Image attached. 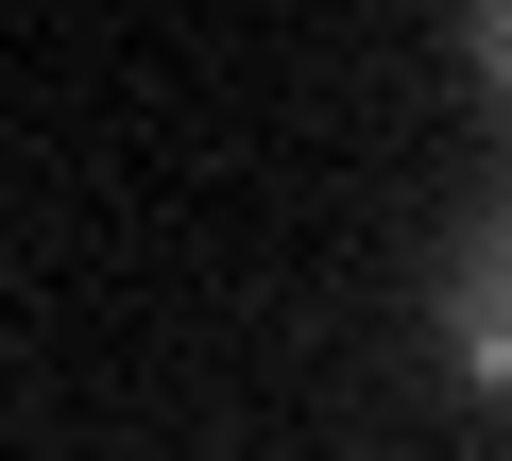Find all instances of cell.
I'll return each instance as SVG.
<instances>
[{
    "mask_svg": "<svg viewBox=\"0 0 512 461\" xmlns=\"http://www.w3.org/2000/svg\"><path fill=\"white\" fill-rule=\"evenodd\" d=\"M444 359L512 410V188H495L461 240H444Z\"/></svg>",
    "mask_w": 512,
    "mask_h": 461,
    "instance_id": "obj_1",
    "label": "cell"
},
{
    "mask_svg": "<svg viewBox=\"0 0 512 461\" xmlns=\"http://www.w3.org/2000/svg\"><path fill=\"white\" fill-rule=\"evenodd\" d=\"M478 52H495V86H512V18H478Z\"/></svg>",
    "mask_w": 512,
    "mask_h": 461,
    "instance_id": "obj_2",
    "label": "cell"
}]
</instances>
